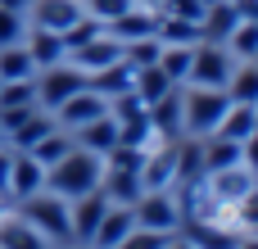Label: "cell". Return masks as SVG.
<instances>
[{"label":"cell","mask_w":258,"mask_h":249,"mask_svg":"<svg viewBox=\"0 0 258 249\" xmlns=\"http://www.w3.org/2000/svg\"><path fill=\"white\" fill-rule=\"evenodd\" d=\"M100 177H104V159L91 154V150H82V145H73L59 163L45 168V191H54L59 200H77V195L95 191Z\"/></svg>","instance_id":"6da1fadb"},{"label":"cell","mask_w":258,"mask_h":249,"mask_svg":"<svg viewBox=\"0 0 258 249\" xmlns=\"http://www.w3.org/2000/svg\"><path fill=\"white\" fill-rule=\"evenodd\" d=\"M132 5H141V9H159L163 0H132Z\"/></svg>","instance_id":"b9f144b4"},{"label":"cell","mask_w":258,"mask_h":249,"mask_svg":"<svg viewBox=\"0 0 258 249\" xmlns=\"http://www.w3.org/2000/svg\"><path fill=\"white\" fill-rule=\"evenodd\" d=\"M73 141H77L82 150H91V154H100V159H104V154L118 145V118H113V113H100V118H91L86 127H77V132H73Z\"/></svg>","instance_id":"ac0fdd59"},{"label":"cell","mask_w":258,"mask_h":249,"mask_svg":"<svg viewBox=\"0 0 258 249\" xmlns=\"http://www.w3.org/2000/svg\"><path fill=\"white\" fill-rule=\"evenodd\" d=\"M82 86H86V73H82L77 64H68V59H63V64H50V68L36 73V104L54 113V109H59L68 95H77Z\"/></svg>","instance_id":"277c9868"},{"label":"cell","mask_w":258,"mask_h":249,"mask_svg":"<svg viewBox=\"0 0 258 249\" xmlns=\"http://www.w3.org/2000/svg\"><path fill=\"white\" fill-rule=\"evenodd\" d=\"M231 109V95L222 86H190L181 91V136H213L222 113Z\"/></svg>","instance_id":"7a4b0ae2"},{"label":"cell","mask_w":258,"mask_h":249,"mask_svg":"<svg viewBox=\"0 0 258 249\" xmlns=\"http://www.w3.org/2000/svg\"><path fill=\"white\" fill-rule=\"evenodd\" d=\"M18 218L32 222L50 245H73V227H68V200H59L54 191H36L27 200H18Z\"/></svg>","instance_id":"3957f363"},{"label":"cell","mask_w":258,"mask_h":249,"mask_svg":"<svg viewBox=\"0 0 258 249\" xmlns=\"http://www.w3.org/2000/svg\"><path fill=\"white\" fill-rule=\"evenodd\" d=\"M132 227H136L132 204H109V213L100 218V227H95V236H91V249H113Z\"/></svg>","instance_id":"d6986e66"},{"label":"cell","mask_w":258,"mask_h":249,"mask_svg":"<svg viewBox=\"0 0 258 249\" xmlns=\"http://www.w3.org/2000/svg\"><path fill=\"white\" fill-rule=\"evenodd\" d=\"M172 86H177V82H172V77H168V73H163L159 64L132 68V91H136V95L145 100V109H150V104H154V100H159L163 91H172Z\"/></svg>","instance_id":"603a6c76"},{"label":"cell","mask_w":258,"mask_h":249,"mask_svg":"<svg viewBox=\"0 0 258 249\" xmlns=\"http://www.w3.org/2000/svg\"><path fill=\"white\" fill-rule=\"evenodd\" d=\"M168 249H195V245H186V240L177 236V240H168Z\"/></svg>","instance_id":"7bdbcfd3"},{"label":"cell","mask_w":258,"mask_h":249,"mask_svg":"<svg viewBox=\"0 0 258 249\" xmlns=\"http://www.w3.org/2000/svg\"><path fill=\"white\" fill-rule=\"evenodd\" d=\"M254 118H258V100H254Z\"/></svg>","instance_id":"bcb514c9"},{"label":"cell","mask_w":258,"mask_h":249,"mask_svg":"<svg viewBox=\"0 0 258 249\" xmlns=\"http://www.w3.org/2000/svg\"><path fill=\"white\" fill-rule=\"evenodd\" d=\"M86 86H91V91H100L104 100H113V95L132 91V64H127V59H118V64H109V68L91 73V77H86Z\"/></svg>","instance_id":"7402d4cb"},{"label":"cell","mask_w":258,"mask_h":249,"mask_svg":"<svg viewBox=\"0 0 258 249\" xmlns=\"http://www.w3.org/2000/svg\"><path fill=\"white\" fill-rule=\"evenodd\" d=\"M177 231L195 249H236L240 245V231H231L227 222H213V218H181Z\"/></svg>","instance_id":"9c48e42d"},{"label":"cell","mask_w":258,"mask_h":249,"mask_svg":"<svg viewBox=\"0 0 258 249\" xmlns=\"http://www.w3.org/2000/svg\"><path fill=\"white\" fill-rule=\"evenodd\" d=\"M118 59H122V41H113L109 32H100V36H91L86 45L68 50V64H77L86 77L100 73V68H109V64H118Z\"/></svg>","instance_id":"9a60e30c"},{"label":"cell","mask_w":258,"mask_h":249,"mask_svg":"<svg viewBox=\"0 0 258 249\" xmlns=\"http://www.w3.org/2000/svg\"><path fill=\"white\" fill-rule=\"evenodd\" d=\"M5 145H9V141H5V127H0V150H5Z\"/></svg>","instance_id":"ee69618b"},{"label":"cell","mask_w":258,"mask_h":249,"mask_svg":"<svg viewBox=\"0 0 258 249\" xmlns=\"http://www.w3.org/2000/svg\"><path fill=\"white\" fill-rule=\"evenodd\" d=\"M27 77H36L27 45H0V82H27Z\"/></svg>","instance_id":"83f0119b"},{"label":"cell","mask_w":258,"mask_h":249,"mask_svg":"<svg viewBox=\"0 0 258 249\" xmlns=\"http://www.w3.org/2000/svg\"><path fill=\"white\" fill-rule=\"evenodd\" d=\"M82 9H86L91 18H100V23H113L118 14L132 9V0H82Z\"/></svg>","instance_id":"8d00e7d4"},{"label":"cell","mask_w":258,"mask_h":249,"mask_svg":"<svg viewBox=\"0 0 258 249\" xmlns=\"http://www.w3.org/2000/svg\"><path fill=\"white\" fill-rule=\"evenodd\" d=\"M150 127H154V141L163 145V141H181V91L172 86V91H163L150 109Z\"/></svg>","instance_id":"2e32d148"},{"label":"cell","mask_w":258,"mask_h":249,"mask_svg":"<svg viewBox=\"0 0 258 249\" xmlns=\"http://www.w3.org/2000/svg\"><path fill=\"white\" fill-rule=\"evenodd\" d=\"M172 181H177V141L150 145L141 159V186L145 191H172Z\"/></svg>","instance_id":"ba28073f"},{"label":"cell","mask_w":258,"mask_h":249,"mask_svg":"<svg viewBox=\"0 0 258 249\" xmlns=\"http://www.w3.org/2000/svg\"><path fill=\"white\" fill-rule=\"evenodd\" d=\"M236 249H258V236H249V231H245V236H240V245Z\"/></svg>","instance_id":"60d3db41"},{"label":"cell","mask_w":258,"mask_h":249,"mask_svg":"<svg viewBox=\"0 0 258 249\" xmlns=\"http://www.w3.org/2000/svg\"><path fill=\"white\" fill-rule=\"evenodd\" d=\"M82 14H86L82 0H32L27 5V23L32 27H45V32H68Z\"/></svg>","instance_id":"4fadbf2b"},{"label":"cell","mask_w":258,"mask_h":249,"mask_svg":"<svg viewBox=\"0 0 258 249\" xmlns=\"http://www.w3.org/2000/svg\"><path fill=\"white\" fill-rule=\"evenodd\" d=\"M0 5H5V9H18V14H27V5H32V0H0Z\"/></svg>","instance_id":"ab89813d"},{"label":"cell","mask_w":258,"mask_h":249,"mask_svg":"<svg viewBox=\"0 0 258 249\" xmlns=\"http://www.w3.org/2000/svg\"><path fill=\"white\" fill-rule=\"evenodd\" d=\"M231 68H236V59H231L227 45H218V41H195L186 82H190V86H227Z\"/></svg>","instance_id":"5b68a950"},{"label":"cell","mask_w":258,"mask_h":249,"mask_svg":"<svg viewBox=\"0 0 258 249\" xmlns=\"http://www.w3.org/2000/svg\"><path fill=\"white\" fill-rule=\"evenodd\" d=\"M18 104H36V77L0 86V109H18Z\"/></svg>","instance_id":"e575fe53"},{"label":"cell","mask_w":258,"mask_h":249,"mask_svg":"<svg viewBox=\"0 0 258 249\" xmlns=\"http://www.w3.org/2000/svg\"><path fill=\"white\" fill-rule=\"evenodd\" d=\"M109 213V195L95 186V191H86V195H77V200H68V227H73V245H91V236H95V227H100V218Z\"/></svg>","instance_id":"52a82bcc"},{"label":"cell","mask_w":258,"mask_h":249,"mask_svg":"<svg viewBox=\"0 0 258 249\" xmlns=\"http://www.w3.org/2000/svg\"><path fill=\"white\" fill-rule=\"evenodd\" d=\"M54 127H59V122H54V113H50V109H36L23 127H14V132H9V145H14V150H32V145H36V141H45Z\"/></svg>","instance_id":"484cf974"},{"label":"cell","mask_w":258,"mask_h":249,"mask_svg":"<svg viewBox=\"0 0 258 249\" xmlns=\"http://www.w3.org/2000/svg\"><path fill=\"white\" fill-rule=\"evenodd\" d=\"M190 54H195V45H163V50H159V68L181 86L186 73H190Z\"/></svg>","instance_id":"1f68e13d"},{"label":"cell","mask_w":258,"mask_h":249,"mask_svg":"<svg viewBox=\"0 0 258 249\" xmlns=\"http://www.w3.org/2000/svg\"><path fill=\"white\" fill-rule=\"evenodd\" d=\"M132 218H136V227H145V231H177L181 209H177L172 191H145V195L132 204Z\"/></svg>","instance_id":"8992f818"},{"label":"cell","mask_w":258,"mask_h":249,"mask_svg":"<svg viewBox=\"0 0 258 249\" xmlns=\"http://www.w3.org/2000/svg\"><path fill=\"white\" fill-rule=\"evenodd\" d=\"M227 50H231V59H254L258 54V18H240L236 23V32L227 36Z\"/></svg>","instance_id":"4dcf8cb0"},{"label":"cell","mask_w":258,"mask_h":249,"mask_svg":"<svg viewBox=\"0 0 258 249\" xmlns=\"http://www.w3.org/2000/svg\"><path fill=\"white\" fill-rule=\"evenodd\" d=\"M0 86H5V82H0Z\"/></svg>","instance_id":"c3c4849f"},{"label":"cell","mask_w":258,"mask_h":249,"mask_svg":"<svg viewBox=\"0 0 258 249\" xmlns=\"http://www.w3.org/2000/svg\"><path fill=\"white\" fill-rule=\"evenodd\" d=\"M159 14H168V18H186V23H200V18H204V5H200V0H163Z\"/></svg>","instance_id":"74e56055"},{"label":"cell","mask_w":258,"mask_h":249,"mask_svg":"<svg viewBox=\"0 0 258 249\" xmlns=\"http://www.w3.org/2000/svg\"><path fill=\"white\" fill-rule=\"evenodd\" d=\"M159 36H145V41H132V45H122V59L132 64V68H145V64H159Z\"/></svg>","instance_id":"d590c367"},{"label":"cell","mask_w":258,"mask_h":249,"mask_svg":"<svg viewBox=\"0 0 258 249\" xmlns=\"http://www.w3.org/2000/svg\"><path fill=\"white\" fill-rule=\"evenodd\" d=\"M249 64H254V68H258V54H254V59H249Z\"/></svg>","instance_id":"f6af8a7d"},{"label":"cell","mask_w":258,"mask_h":249,"mask_svg":"<svg viewBox=\"0 0 258 249\" xmlns=\"http://www.w3.org/2000/svg\"><path fill=\"white\" fill-rule=\"evenodd\" d=\"M27 14H18V9H5L0 5V45H23V36H27Z\"/></svg>","instance_id":"d6a6232c"},{"label":"cell","mask_w":258,"mask_h":249,"mask_svg":"<svg viewBox=\"0 0 258 249\" xmlns=\"http://www.w3.org/2000/svg\"><path fill=\"white\" fill-rule=\"evenodd\" d=\"M73 249H91V245H73Z\"/></svg>","instance_id":"7dc6e473"},{"label":"cell","mask_w":258,"mask_h":249,"mask_svg":"<svg viewBox=\"0 0 258 249\" xmlns=\"http://www.w3.org/2000/svg\"><path fill=\"white\" fill-rule=\"evenodd\" d=\"M195 41H200V23L159 14V45H195Z\"/></svg>","instance_id":"f546056e"},{"label":"cell","mask_w":258,"mask_h":249,"mask_svg":"<svg viewBox=\"0 0 258 249\" xmlns=\"http://www.w3.org/2000/svg\"><path fill=\"white\" fill-rule=\"evenodd\" d=\"M73 145H77V141H73V132H63V127H54V132H50L45 141H36V145H32L27 154H32V159H36L41 168H50V163H59V159H63V154H68Z\"/></svg>","instance_id":"f1b7e54d"},{"label":"cell","mask_w":258,"mask_h":249,"mask_svg":"<svg viewBox=\"0 0 258 249\" xmlns=\"http://www.w3.org/2000/svg\"><path fill=\"white\" fill-rule=\"evenodd\" d=\"M222 91L231 95V104H254L258 100V68L249 59H236V68H231V77H227Z\"/></svg>","instance_id":"d4e9b609"},{"label":"cell","mask_w":258,"mask_h":249,"mask_svg":"<svg viewBox=\"0 0 258 249\" xmlns=\"http://www.w3.org/2000/svg\"><path fill=\"white\" fill-rule=\"evenodd\" d=\"M231 163H245L240 159V141H227V136H204V172H222Z\"/></svg>","instance_id":"4316f807"},{"label":"cell","mask_w":258,"mask_h":249,"mask_svg":"<svg viewBox=\"0 0 258 249\" xmlns=\"http://www.w3.org/2000/svg\"><path fill=\"white\" fill-rule=\"evenodd\" d=\"M9 159H14V150L5 145V150H0V195H5V186H9Z\"/></svg>","instance_id":"f35d334b"},{"label":"cell","mask_w":258,"mask_h":249,"mask_svg":"<svg viewBox=\"0 0 258 249\" xmlns=\"http://www.w3.org/2000/svg\"><path fill=\"white\" fill-rule=\"evenodd\" d=\"M104 32H109L113 41H122V45L145 41V36H159V9H141V5H132L127 14H118L113 23H104Z\"/></svg>","instance_id":"5bb4252c"},{"label":"cell","mask_w":258,"mask_h":249,"mask_svg":"<svg viewBox=\"0 0 258 249\" xmlns=\"http://www.w3.org/2000/svg\"><path fill=\"white\" fill-rule=\"evenodd\" d=\"M254 186H258V172H254V168H245V163H231V168H222V172H209V177H204V191H209L213 200H222V204L245 200Z\"/></svg>","instance_id":"8fae6325"},{"label":"cell","mask_w":258,"mask_h":249,"mask_svg":"<svg viewBox=\"0 0 258 249\" xmlns=\"http://www.w3.org/2000/svg\"><path fill=\"white\" fill-rule=\"evenodd\" d=\"M100 113H109V100H104L100 91L82 86L77 95H68V100L54 109V122H59L63 132H77V127H86V122H91V118H100Z\"/></svg>","instance_id":"30bf717a"},{"label":"cell","mask_w":258,"mask_h":249,"mask_svg":"<svg viewBox=\"0 0 258 249\" xmlns=\"http://www.w3.org/2000/svg\"><path fill=\"white\" fill-rule=\"evenodd\" d=\"M236 23H240L236 5H231V0H218V5H209L204 18H200V41H218V45H227V36L236 32Z\"/></svg>","instance_id":"ffe728a7"},{"label":"cell","mask_w":258,"mask_h":249,"mask_svg":"<svg viewBox=\"0 0 258 249\" xmlns=\"http://www.w3.org/2000/svg\"><path fill=\"white\" fill-rule=\"evenodd\" d=\"M36 191H45V168L27 154V150H14V159H9V186H5V200H27V195H36Z\"/></svg>","instance_id":"7c38bea8"},{"label":"cell","mask_w":258,"mask_h":249,"mask_svg":"<svg viewBox=\"0 0 258 249\" xmlns=\"http://www.w3.org/2000/svg\"><path fill=\"white\" fill-rule=\"evenodd\" d=\"M0 249H50V240L32 227V222H23V218H0Z\"/></svg>","instance_id":"44dd1931"},{"label":"cell","mask_w":258,"mask_h":249,"mask_svg":"<svg viewBox=\"0 0 258 249\" xmlns=\"http://www.w3.org/2000/svg\"><path fill=\"white\" fill-rule=\"evenodd\" d=\"M23 45H27V54H32V64H36V73H41V68H50V64H63V59H68V41H63V32L27 27Z\"/></svg>","instance_id":"e0dca14e"},{"label":"cell","mask_w":258,"mask_h":249,"mask_svg":"<svg viewBox=\"0 0 258 249\" xmlns=\"http://www.w3.org/2000/svg\"><path fill=\"white\" fill-rule=\"evenodd\" d=\"M258 132V118H254V104H231L227 113H222V122H218V132L213 136H227V141H249Z\"/></svg>","instance_id":"cb8c5ba5"},{"label":"cell","mask_w":258,"mask_h":249,"mask_svg":"<svg viewBox=\"0 0 258 249\" xmlns=\"http://www.w3.org/2000/svg\"><path fill=\"white\" fill-rule=\"evenodd\" d=\"M168 240H172V231H145V227H132L113 249H168Z\"/></svg>","instance_id":"836d02e7"}]
</instances>
